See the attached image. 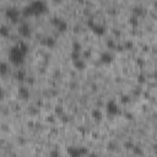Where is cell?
Listing matches in <instances>:
<instances>
[{"instance_id": "cell-16", "label": "cell", "mask_w": 157, "mask_h": 157, "mask_svg": "<svg viewBox=\"0 0 157 157\" xmlns=\"http://www.w3.org/2000/svg\"><path fill=\"white\" fill-rule=\"evenodd\" d=\"M16 78H17L19 81H23L25 78H26V74H25V71H23V70H19L17 74H16Z\"/></svg>"}, {"instance_id": "cell-13", "label": "cell", "mask_w": 157, "mask_h": 157, "mask_svg": "<svg viewBox=\"0 0 157 157\" xmlns=\"http://www.w3.org/2000/svg\"><path fill=\"white\" fill-rule=\"evenodd\" d=\"M0 36L4 37V38H8L10 36V28L6 25H2V26H0Z\"/></svg>"}, {"instance_id": "cell-11", "label": "cell", "mask_w": 157, "mask_h": 157, "mask_svg": "<svg viewBox=\"0 0 157 157\" xmlns=\"http://www.w3.org/2000/svg\"><path fill=\"white\" fill-rule=\"evenodd\" d=\"M42 44L45 45L47 48H53V47L57 44V42H55V39L52 38V37H45L44 39H42Z\"/></svg>"}, {"instance_id": "cell-14", "label": "cell", "mask_w": 157, "mask_h": 157, "mask_svg": "<svg viewBox=\"0 0 157 157\" xmlns=\"http://www.w3.org/2000/svg\"><path fill=\"white\" fill-rule=\"evenodd\" d=\"M92 118H93V119H96V120H101V119L103 118L102 112L98 111V109H93V111H92Z\"/></svg>"}, {"instance_id": "cell-9", "label": "cell", "mask_w": 157, "mask_h": 157, "mask_svg": "<svg viewBox=\"0 0 157 157\" xmlns=\"http://www.w3.org/2000/svg\"><path fill=\"white\" fill-rule=\"evenodd\" d=\"M10 72V66L8 63L0 61V76H6Z\"/></svg>"}, {"instance_id": "cell-10", "label": "cell", "mask_w": 157, "mask_h": 157, "mask_svg": "<svg viewBox=\"0 0 157 157\" xmlns=\"http://www.w3.org/2000/svg\"><path fill=\"white\" fill-rule=\"evenodd\" d=\"M19 96L22 100H28L29 98V90L27 87H25V86L19 87Z\"/></svg>"}, {"instance_id": "cell-18", "label": "cell", "mask_w": 157, "mask_h": 157, "mask_svg": "<svg viewBox=\"0 0 157 157\" xmlns=\"http://www.w3.org/2000/svg\"><path fill=\"white\" fill-rule=\"evenodd\" d=\"M53 2H55V3H60V2H63V0H53Z\"/></svg>"}, {"instance_id": "cell-5", "label": "cell", "mask_w": 157, "mask_h": 157, "mask_svg": "<svg viewBox=\"0 0 157 157\" xmlns=\"http://www.w3.org/2000/svg\"><path fill=\"white\" fill-rule=\"evenodd\" d=\"M53 25L54 27L59 31V32H65V31L68 29V23L63 20V19H59V17H54L53 19Z\"/></svg>"}, {"instance_id": "cell-8", "label": "cell", "mask_w": 157, "mask_h": 157, "mask_svg": "<svg viewBox=\"0 0 157 157\" xmlns=\"http://www.w3.org/2000/svg\"><path fill=\"white\" fill-rule=\"evenodd\" d=\"M100 59H101V61L103 63V64H109V63L113 61V55H112V53H109V52H104V53L101 54Z\"/></svg>"}, {"instance_id": "cell-15", "label": "cell", "mask_w": 157, "mask_h": 157, "mask_svg": "<svg viewBox=\"0 0 157 157\" xmlns=\"http://www.w3.org/2000/svg\"><path fill=\"white\" fill-rule=\"evenodd\" d=\"M81 49H82V47H81V44L78 43V42H74V44H72V52H76V53H80V52H81Z\"/></svg>"}, {"instance_id": "cell-6", "label": "cell", "mask_w": 157, "mask_h": 157, "mask_svg": "<svg viewBox=\"0 0 157 157\" xmlns=\"http://www.w3.org/2000/svg\"><path fill=\"white\" fill-rule=\"evenodd\" d=\"M20 15L21 12L17 10V9H15V8H9L6 10V16L8 19H10L12 22H16L19 19H20Z\"/></svg>"}, {"instance_id": "cell-7", "label": "cell", "mask_w": 157, "mask_h": 157, "mask_svg": "<svg viewBox=\"0 0 157 157\" xmlns=\"http://www.w3.org/2000/svg\"><path fill=\"white\" fill-rule=\"evenodd\" d=\"M90 26H91L93 32H95L96 35H98V36H103L106 33V28L103 26H101V25H93L92 22H90Z\"/></svg>"}, {"instance_id": "cell-17", "label": "cell", "mask_w": 157, "mask_h": 157, "mask_svg": "<svg viewBox=\"0 0 157 157\" xmlns=\"http://www.w3.org/2000/svg\"><path fill=\"white\" fill-rule=\"evenodd\" d=\"M4 98V90L0 87V100H3Z\"/></svg>"}, {"instance_id": "cell-4", "label": "cell", "mask_w": 157, "mask_h": 157, "mask_svg": "<svg viewBox=\"0 0 157 157\" xmlns=\"http://www.w3.org/2000/svg\"><path fill=\"white\" fill-rule=\"evenodd\" d=\"M107 113L109 115H112V117L119 114V107H118V103L114 100L108 101V103H107Z\"/></svg>"}, {"instance_id": "cell-3", "label": "cell", "mask_w": 157, "mask_h": 157, "mask_svg": "<svg viewBox=\"0 0 157 157\" xmlns=\"http://www.w3.org/2000/svg\"><path fill=\"white\" fill-rule=\"evenodd\" d=\"M19 33L22 38H29L31 36H32V29H31V26L26 22L21 23L19 26Z\"/></svg>"}, {"instance_id": "cell-2", "label": "cell", "mask_w": 157, "mask_h": 157, "mask_svg": "<svg viewBox=\"0 0 157 157\" xmlns=\"http://www.w3.org/2000/svg\"><path fill=\"white\" fill-rule=\"evenodd\" d=\"M25 53L19 48L17 45H15V47H12V48L10 49V54H9V57H10V61L14 65H21L22 63H23V58H25Z\"/></svg>"}, {"instance_id": "cell-12", "label": "cell", "mask_w": 157, "mask_h": 157, "mask_svg": "<svg viewBox=\"0 0 157 157\" xmlns=\"http://www.w3.org/2000/svg\"><path fill=\"white\" fill-rule=\"evenodd\" d=\"M74 66L77 69V70H84L86 68V63L85 60H82L81 58H78L76 60H74Z\"/></svg>"}, {"instance_id": "cell-1", "label": "cell", "mask_w": 157, "mask_h": 157, "mask_svg": "<svg viewBox=\"0 0 157 157\" xmlns=\"http://www.w3.org/2000/svg\"><path fill=\"white\" fill-rule=\"evenodd\" d=\"M47 10V4L43 0H35L28 6H26L22 11V15L25 17H29V16H38L42 15L43 12H45Z\"/></svg>"}]
</instances>
